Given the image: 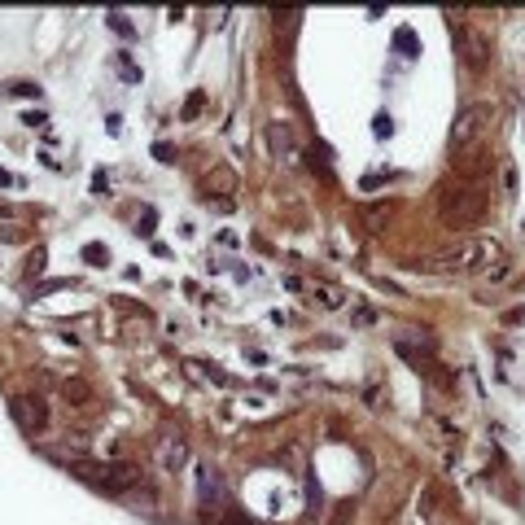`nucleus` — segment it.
I'll return each mask as SVG.
<instances>
[{
  "label": "nucleus",
  "instance_id": "nucleus-1",
  "mask_svg": "<svg viewBox=\"0 0 525 525\" xmlns=\"http://www.w3.org/2000/svg\"><path fill=\"white\" fill-rule=\"evenodd\" d=\"M490 123H495V106L490 101H473L456 114L451 123V154H468V149H478L486 136H490Z\"/></svg>",
  "mask_w": 525,
  "mask_h": 525
},
{
  "label": "nucleus",
  "instance_id": "nucleus-2",
  "mask_svg": "<svg viewBox=\"0 0 525 525\" xmlns=\"http://www.w3.org/2000/svg\"><path fill=\"white\" fill-rule=\"evenodd\" d=\"M490 259H504L499 241H464L456 249H446V254H438L429 267H438V271H486Z\"/></svg>",
  "mask_w": 525,
  "mask_h": 525
},
{
  "label": "nucleus",
  "instance_id": "nucleus-3",
  "mask_svg": "<svg viewBox=\"0 0 525 525\" xmlns=\"http://www.w3.org/2000/svg\"><path fill=\"white\" fill-rule=\"evenodd\" d=\"M482 206H486V197H482V193H473V188H442V197H438V210H442L446 223H451V219H456V223L478 219Z\"/></svg>",
  "mask_w": 525,
  "mask_h": 525
},
{
  "label": "nucleus",
  "instance_id": "nucleus-4",
  "mask_svg": "<svg viewBox=\"0 0 525 525\" xmlns=\"http://www.w3.org/2000/svg\"><path fill=\"white\" fill-rule=\"evenodd\" d=\"M84 473L96 486H106L110 495H123V490H132L140 482V468H132V464H106V468H84Z\"/></svg>",
  "mask_w": 525,
  "mask_h": 525
},
{
  "label": "nucleus",
  "instance_id": "nucleus-5",
  "mask_svg": "<svg viewBox=\"0 0 525 525\" xmlns=\"http://www.w3.org/2000/svg\"><path fill=\"white\" fill-rule=\"evenodd\" d=\"M13 420L22 424L27 434H40L44 424H48V407H44V398H13Z\"/></svg>",
  "mask_w": 525,
  "mask_h": 525
},
{
  "label": "nucleus",
  "instance_id": "nucleus-6",
  "mask_svg": "<svg viewBox=\"0 0 525 525\" xmlns=\"http://www.w3.org/2000/svg\"><path fill=\"white\" fill-rule=\"evenodd\" d=\"M311 293H315V303H320L324 311H337V307L346 303V293H341L337 285H324V281H320V285H311Z\"/></svg>",
  "mask_w": 525,
  "mask_h": 525
},
{
  "label": "nucleus",
  "instance_id": "nucleus-7",
  "mask_svg": "<svg viewBox=\"0 0 525 525\" xmlns=\"http://www.w3.org/2000/svg\"><path fill=\"white\" fill-rule=\"evenodd\" d=\"M363 223H368L372 232H381L385 223H390V206H385V202H372V206H363Z\"/></svg>",
  "mask_w": 525,
  "mask_h": 525
},
{
  "label": "nucleus",
  "instance_id": "nucleus-8",
  "mask_svg": "<svg viewBox=\"0 0 525 525\" xmlns=\"http://www.w3.org/2000/svg\"><path fill=\"white\" fill-rule=\"evenodd\" d=\"M162 460H166V468H180V464L188 460V451H184V442H166V446H162Z\"/></svg>",
  "mask_w": 525,
  "mask_h": 525
},
{
  "label": "nucleus",
  "instance_id": "nucleus-9",
  "mask_svg": "<svg viewBox=\"0 0 525 525\" xmlns=\"http://www.w3.org/2000/svg\"><path fill=\"white\" fill-rule=\"evenodd\" d=\"M271 145L285 149V154H293V140H289V128H271Z\"/></svg>",
  "mask_w": 525,
  "mask_h": 525
},
{
  "label": "nucleus",
  "instance_id": "nucleus-10",
  "mask_svg": "<svg viewBox=\"0 0 525 525\" xmlns=\"http://www.w3.org/2000/svg\"><path fill=\"white\" fill-rule=\"evenodd\" d=\"M110 27H114L118 35H132V27H128V18H123V13H110Z\"/></svg>",
  "mask_w": 525,
  "mask_h": 525
},
{
  "label": "nucleus",
  "instance_id": "nucleus-11",
  "mask_svg": "<svg viewBox=\"0 0 525 525\" xmlns=\"http://www.w3.org/2000/svg\"><path fill=\"white\" fill-rule=\"evenodd\" d=\"M394 128H390V114H377V136H390Z\"/></svg>",
  "mask_w": 525,
  "mask_h": 525
},
{
  "label": "nucleus",
  "instance_id": "nucleus-12",
  "mask_svg": "<svg viewBox=\"0 0 525 525\" xmlns=\"http://www.w3.org/2000/svg\"><path fill=\"white\" fill-rule=\"evenodd\" d=\"M0 184H13V175H9V171H0Z\"/></svg>",
  "mask_w": 525,
  "mask_h": 525
},
{
  "label": "nucleus",
  "instance_id": "nucleus-13",
  "mask_svg": "<svg viewBox=\"0 0 525 525\" xmlns=\"http://www.w3.org/2000/svg\"><path fill=\"white\" fill-rule=\"evenodd\" d=\"M0 215H9V206H5V202H0Z\"/></svg>",
  "mask_w": 525,
  "mask_h": 525
}]
</instances>
